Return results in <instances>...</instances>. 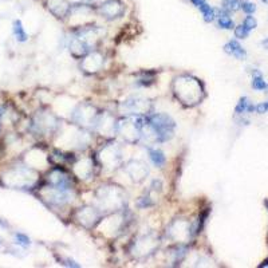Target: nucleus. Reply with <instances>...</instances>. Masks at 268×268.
I'll return each instance as SVG.
<instances>
[{
  "label": "nucleus",
  "mask_w": 268,
  "mask_h": 268,
  "mask_svg": "<svg viewBox=\"0 0 268 268\" xmlns=\"http://www.w3.org/2000/svg\"><path fill=\"white\" fill-rule=\"evenodd\" d=\"M259 267H260V268H264V267H268V259H267V260H264V262H263V263H262V264H260V266H259Z\"/></svg>",
  "instance_id": "obj_16"
},
{
  "label": "nucleus",
  "mask_w": 268,
  "mask_h": 268,
  "mask_svg": "<svg viewBox=\"0 0 268 268\" xmlns=\"http://www.w3.org/2000/svg\"><path fill=\"white\" fill-rule=\"evenodd\" d=\"M149 126L153 134H156V141L162 142L173 136L175 121L166 114H154L150 117Z\"/></svg>",
  "instance_id": "obj_1"
},
{
  "label": "nucleus",
  "mask_w": 268,
  "mask_h": 268,
  "mask_svg": "<svg viewBox=\"0 0 268 268\" xmlns=\"http://www.w3.org/2000/svg\"><path fill=\"white\" fill-rule=\"evenodd\" d=\"M224 51H226L228 55L236 56L238 59H244L246 55H247V52L243 48L242 44H240L238 40H235V39L227 43L226 46H224Z\"/></svg>",
  "instance_id": "obj_4"
},
{
  "label": "nucleus",
  "mask_w": 268,
  "mask_h": 268,
  "mask_svg": "<svg viewBox=\"0 0 268 268\" xmlns=\"http://www.w3.org/2000/svg\"><path fill=\"white\" fill-rule=\"evenodd\" d=\"M252 87L255 90H266L268 87L266 81L262 77V72L254 71V79H252Z\"/></svg>",
  "instance_id": "obj_9"
},
{
  "label": "nucleus",
  "mask_w": 268,
  "mask_h": 268,
  "mask_svg": "<svg viewBox=\"0 0 268 268\" xmlns=\"http://www.w3.org/2000/svg\"><path fill=\"white\" fill-rule=\"evenodd\" d=\"M199 9H200L205 23H212L213 20H216V8L212 7L211 4H208V1H205L204 4H201L199 7Z\"/></svg>",
  "instance_id": "obj_5"
},
{
  "label": "nucleus",
  "mask_w": 268,
  "mask_h": 268,
  "mask_svg": "<svg viewBox=\"0 0 268 268\" xmlns=\"http://www.w3.org/2000/svg\"><path fill=\"white\" fill-rule=\"evenodd\" d=\"M262 1H263L264 4H268V0H262Z\"/></svg>",
  "instance_id": "obj_18"
},
{
  "label": "nucleus",
  "mask_w": 268,
  "mask_h": 268,
  "mask_svg": "<svg viewBox=\"0 0 268 268\" xmlns=\"http://www.w3.org/2000/svg\"><path fill=\"white\" fill-rule=\"evenodd\" d=\"M240 4H242V0H222V8L230 13L239 11Z\"/></svg>",
  "instance_id": "obj_7"
},
{
  "label": "nucleus",
  "mask_w": 268,
  "mask_h": 268,
  "mask_svg": "<svg viewBox=\"0 0 268 268\" xmlns=\"http://www.w3.org/2000/svg\"><path fill=\"white\" fill-rule=\"evenodd\" d=\"M263 46L266 47V48H268V39H266V40H263Z\"/></svg>",
  "instance_id": "obj_17"
},
{
  "label": "nucleus",
  "mask_w": 268,
  "mask_h": 268,
  "mask_svg": "<svg viewBox=\"0 0 268 268\" xmlns=\"http://www.w3.org/2000/svg\"><path fill=\"white\" fill-rule=\"evenodd\" d=\"M189 1H191L192 5H195L196 8H199L201 4H204L207 0H189Z\"/></svg>",
  "instance_id": "obj_15"
},
{
  "label": "nucleus",
  "mask_w": 268,
  "mask_h": 268,
  "mask_svg": "<svg viewBox=\"0 0 268 268\" xmlns=\"http://www.w3.org/2000/svg\"><path fill=\"white\" fill-rule=\"evenodd\" d=\"M149 156H150V160L153 161L154 165L158 166V168H161V166L165 164V161H166L165 154L162 153L161 150H158V149L150 150Z\"/></svg>",
  "instance_id": "obj_8"
},
{
  "label": "nucleus",
  "mask_w": 268,
  "mask_h": 268,
  "mask_svg": "<svg viewBox=\"0 0 268 268\" xmlns=\"http://www.w3.org/2000/svg\"><path fill=\"white\" fill-rule=\"evenodd\" d=\"M47 8L56 17H64L71 12V4L67 0H47Z\"/></svg>",
  "instance_id": "obj_3"
},
{
  "label": "nucleus",
  "mask_w": 268,
  "mask_h": 268,
  "mask_svg": "<svg viewBox=\"0 0 268 268\" xmlns=\"http://www.w3.org/2000/svg\"><path fill=\"white\" fill-rule=\"evenodd\" d=\"M85 1H95V0H85Z\"/></svg>",
  "instance_id": "obj_21"
},
{
  "label": "nucleus",
  "mask_w": 268,
  "mask_h": 268,
  "mask_svg": "<svg viewBox=\"0 0 268 268\" xmlns=\"http://www.w3.org/2000/svg\"><path fill=\"white\" fill-rule=\"evenodd\" d=\"M15 240H16L17 244L21 246V247H28L31 244L30 238L24 234H15Z\"/></svg>",
  "instance_id": "obj_13"
},
{
  "label": "nucleus",
  "mask_w": 268,
  "mask_h": 268,
  "mask_svg": "<svg viewBox=\"0 0 268 268\" xmlns=\"http://www.w3.org/2000/svg\"><path fill=\"white\" fill-rule=\"evenodd\" d=\"M234 31H235V36L238 39H246L248 35H250V31L246 30V27L243 26V24L235 26Z\"/></svg>",
  "instance_id": "obj_14"
},
{
  "label": "nucleus",
  "mask_w": 268,
  "mask_h": 268,
  "mask_svg": "<svg viewBox=\"0 0 268 268\" xmlns=\"http://www.w3.org/2000/svg\"><path fill=\"white\" fill-rule=\"evenodd\" d=\"M248 106H250V102H248L247 97H243V98H240L239 103L236 105V107H235L236 114H243V113H246L248 109Z\"/></svg>",
  "instance_id": "obj_12"
},
{
  "label": "nucleus",
  "mask_w": 268,
  "mask_h": 268,
  "mask_svg": "<svg viewBox=\"0 0 268 268\" xmlns=\"http://www.w3.org/2000/svg\"><path fill=\"white\" fill-rule=\"evenodd\" d=\"M264 204L267 205V208H268V200H266V203H264Z\"/></svg>",
  "instance_id": "obj_20"
},
{
  "label": "nucleus",
  "mask_w": 268,
  "mask_h": 268,
  "mask_svg": "<svg viewBox=\"0 0 268 268\" xmlns=\"http://www.w3.org/2000/svg\"><path fill=\"white\" fill-rule=\"evenodd\" d=\"M12 32L13 35H15V38H16L17 42L23 43L28 39V35H27L26 30H24V27H23V23H21V20H19V19L13 20Z\"/></svg>",
  "instance_id": "obj_6"
},
{
  "label": "nucleus",
  "mask_w": 268,
  "mask_h": 268,
  "mask_svg": "<svg viewBox=\"0 0 268 268\" xmlns=\"http://www.w3.org/2000/svg\"><path fill=\"white\" fill-rule=\"evenodd\" d=\"M243 26L246 27L247 31L255 30L256 27H258V20L252 15H247V16L244 17V20H243Z\"/></svg>",
  "instance_id": "obj_11"
},
{
  "label": "nucleus",
  "mask_w": 268,
  "mask_h": 268,
  "mask_svg": "<svg viewBox=\"0 0 268 268\" xmlns=\"http://www.w3.org/2000/svg\"><path fill=\"white\" fill-rule=\"evenodd\" d=\"M99 12L107 19L122 16L125 13V5L119 0H106L98 7Z\"/></svg>",
  "instance_id": "obj_2"
},
{
  "label": "nucleus",
  "mask_w": 268,
  "mask_h": 268,
  "mask_svg": "<svg viewBox=\"0 0 268 268\" xmlns=\"http://www.w3.org/2000/svg\"><path fill=\"white\" fill-rule=\"evenodd\" d=\"M264 105H266V109H267V111H268V102H264Z\"/></svg>",
  "instance_id": "obj_19"
},
{
  "label": "nucleus",
  "mask_w": 268,
  "mask_h": 268,
  "mask_svg": "<svg viewBox=\"0 0 268 268\" xmlns=\"http://www.w3.org/2000/svg\"><path fill=\"white\" fill-rule=\"evenodd\" d=\"M240 9H243V12H246L247 15H252L256 11V4L250 0H243L242 4H240Z\"/></svg>",
  "instance_id": "obj_10"
}]
</instances>
